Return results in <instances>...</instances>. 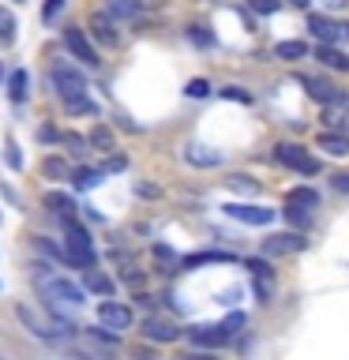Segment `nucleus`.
<instances>
[{"instance_id":"cd10ccee","label":"nucleus","mask_w":349,"mask_h":360,"mask_svg":"<svg viewBox=\"0 0 349 360\" xmlns=\"http://www.w3.org/2000/svg\"><path fill=\"white\" fill-rule=\"evenodd\" d=\"M289 202H297V207H315V202H319V195H315L312 188H297V191H289Z\"/></svg>"},{"instance_id":"ddd939ff","label":"nucleus","mask_w":349,"mask_h":360,"mask_svg":"<svg viewBox=\"0 0 349 360\" xmlns=\"http://www.w3.org/2000/svg\"><path fill=\"white\" fill-rule=\"evenodd\" d=\"M188 338H191V342H196L199 349H218V345L229 342V334H225L222 326H191Z\"/></svg>"},{"instance_id":"6e6552de","label":"nucleus","mask_w":349,"mask_h":360,"mask_svg":"<svg viewBox=\"0 0 349 360\" xmlns=\"http://www.w3.org/2000/svg\"><path fill=\"white\" fill-rule=\"evenodd\" d=\"M64 45H68V53H72L79 64H87V68H98V64H101V60H98V49L90 45V38H87L79 27H68V30H64Z\"/></svg>"},{"instance_id":"8fccbe9b","label":"nucleus","mask_w":349,"mask_h":360,"mask_svg":"<svg viewBox=\"0 0 349 360\" xmlns=\"http://www.w3.org/2000/svg\"><path fill=\"white\" fill-rule=\"evenodd\" d=\"M0 79H4V72H0Z\"/></svg>"},{"instance_id":"b1692460","label":"nucleus","mask_w":349,"mask_h":360,"mask_svg":"<svg viewBox=\"0 0 349 360\" xmlns=\"http://www.w3.org/2000/svg\"><path fill=\"white\" fill-rule=\"evenodd\" d=\"M274 56H278V60H304V56H308V45H304V41H278Z\"/></svg>"},{"instance_id":"dca6fc26","label":"nucleus","mask_w":349,"mask_h":360,"mask_svg":"<svg viewBox=\"0 0 349 360\" xmlns=\"http://www.w3.org/2000/svg\"><path fill=\"white\" fill-rule=\"evenodd\" d=\"M45 207L64 221H72V214H75V202H72V195H64V191H45Z\"/></svg>"},{"instance_id":"39448f33","label":"nucleus","mask_w":349,"mask_h":360,"mask_svg":"<svg viewBox=\"0 0 349 360\" xmlns=\"http://www.w3.org/2000/svg\"><path fill=\"white\" fill-rule=\"evenodd\" d=\"M274 158L286 169H293V173H300V176H315L319 173V158L315 154H308L304 146H297V143H281L278 150H274Z\"/></svg>"},{"instance_id":"e433bc0d","label":"nucleus","mask_w":349,"mask_h":360,"mask_svg":"<svg viewBox=\"0 0 349 360\" xmlns=\"http://www.w3.org/2000/svg\"><path fill=\"white\" fill-rule=\"evenodd\" d=\"M207 94H210L207 79H191V83H188V98H207Z\"/></svg>"},{"instance_id":"2f4dec72","label":"nucleus","mask_w":349,"mask_h":360,"mask_svg":"<svg viewBox=\"0 0 349 360\" xmlns=\"http://www.w3.org/2000/svg\"><path fill=\"white\" fill-rule=\"evenodd\" d=\"M4 158H8V165H11V169H23V154H19V143H15V139H8V143H4Z\"/></svg>"},{"instance_id":"f257e3e1","label":"nucleus","mask_w":349,"mask_h":360,"mask_svg":"<svg viewBox=\"0 0 349 360\" xmlns=\"http://www.w3.org/2000/svg\"><path fill=\"white\" fill-rule=\"evenodd\" d=\"M34 285H38L42 300L49 304V311L56 315H68V311H79L83 308V289L75 285V281H68L61 270H49V266H34Z\"/></svg>"},{"instance_id":"09e8293b","label":"nucleus","mask_w":349,"mask_h":360,"mask_svg":"<svg viewBox=\"0 0 349 360\" xmlns=\"http://www.w3.org/2000/svg\"><path fill=\"white\" fill-rule=\"evenodd\" d=\"M326 4H334V8H338V4H345V0H326Z\"/></svg>"},{"instance_id":"a19ab883","label":"nucleus","mask_w":349,"mask_h":360,"mask_svg":"<svg viewBox=\"0 0 349 360\" xmlns=\"http://www.w3.org/2000/svg\"><path fill=\"white\" fill-rule=\"evenodd\" d=\"M331 188H334V191H342V195H349V173L331 176Z\"/></svg>"},{"instance_id":"4c0bfd02","label":"nucleus","mask_w":349,"mask_h":360,"mask_svg":"<svg viewBox=\"0 0 349 360\" xmlns=\"http://www.w3.org/2000/svg\"><path fill=\"white\" fill-rule=\"evenodd\" d=\"M61 11H64V0H45V8H42V19H45V22H53L56 15H61Z\"/></svg>"},{"instance_id":"c03bdc74","label":"nucleus","mask_w":349,"mask_h":360,"mask_svg":"<svg viewBox=\"0 0 349 360\" xmlns=\"http://www.w3.org/2000/svg\"><path fill=\"white\" fill-rule=\"evenodd\" d=\"M177 360H214L210 353H184V356H177Z\"/></svg>"},{"instance_id":"7c9ffc66","label":"nucleus","mask_w":349,"mask_h":360,"mask_svg":"<svg viewBox=\"0 0 349 360\" xmlns=\"http://www.w3.org/2000/svg\"><path fill=\"white\" fill-rule=\"evenodd\" d=\"M90 143H94L98 150H113V135H109V128H94V131H90Z\"/></svg>"},{"instance_id":"c9c22d12","label":"nucleus","mask_w":349,"mask_h":360,"mask_svg":"<svg viewBox=\"0 0 349 360\" xmlns=\"http://www.w3.org/2000/svg\"><path fill=\"white\" fill-rule=\"evenodd\" d=\"M244 266L252 270L255 278H270V263H267V259H244Z\"/></svg>"},{"instance_id":"72a5a7b5","label":"nucleus","mask_w":349,"mask_h":360,"mask_svg":"<svg viewBox=\"0 0 349 360\" xmlns=\"http://www.w3.org/2000/svg\"><path fill=\"white\" fill-rule=\"evenodd\" d=\"M42 173H45V176H64V173H68V165L61 162V158H45Z\"/></svg>"},{"instance_id":"de8ad7c7","label":"nucleus","mask_w":349,"mask_h":360,"mask_svg":"<svg viewBox=\"0 0 349 360\" xmlns=\"http://www.w3.org/2000/svg\"><path fill=\"white\" fill-rule=\"evenodd\" d=\"M293 4H297V8H308V4H312V0H293Z\"/></svg>"},{"instance_id":"2eb2a0df","label":"nucleus","mask_w":349,"mask_h":360,"mask_svg":"<svg viewBox=\"0 0 349 360\" xmlns=\"http://www.w3.org/2000/svg\"><path fill=\"white\" fill-rule=\"evenodd\" d=\"M323 124H326V131H349V109L342 101H331L323 109Z\"/></svg>"},{"instance_id":"a18cd8bd","label":"nucleus","mask_w":349,"mask_h":360,"mask_svg":"<svg viewBox=\"0 0 349 360\" xmlns=\"http://www.w3.org/2000/svg\"><path fill=\"white\" fill-rule=\"evenodd\" d=\"M338 41H349V22H342V27H338Z\"/></svg>"},{"instance_id":"f03ea898","label":"nucleus","mask_w":349,"mask_h":360,"mask_svg":"<svg viewBox=\"0 0 349 360\" xmlns=\"http://www.w3.org/2000/svg\"><path fill=\"white\" fill-rule=\"evenodd\" d=\"M15 315H19V323L27 326L34 338H45V342H61V338L72 334V323H68L64 315H56V311L53 315H42V311L27 308V304H19Z\"/></svg>"},{"instance_id":"79ce46f5","label":"nucleus","mask_w":349,"mask_h":360,"mask_svg":"<svg viewBox=\"0 0 349 360\" xmlns=\"http://www.w3.org/2000/svg\"><path fill=\"white\" fill-rule=\"evenodd\" d=\"M255 297H259V300H270V285H267V278H255Z\"/></svg>"},{"instance_id":"a211bd4d","label":"nucleus","mask_w":349,"mask_h":360,"mask_svg":"<svg viewBox=\"0 0 349 360\" xmlns=\"http://www.w3.org/2000/svg\"><path fill=\"white\" fill-rule=\"evenodd\" d=\"M27 94H30V75H27V68H15V72L8 75V98L27 101Z\"/></svg>"},{"instance_id":"4468645a","label":"nucleus","mask_w":349,"mask_h":360,"mask_svg":"<svg viewBox=\"0 0 349 360\" xmlns=\"http://www.w3.org/2000/svg\"><path fill=\"white\" fill-rule=\"evenodd\" d=\"M90 30H94V38L101 45H120V34H117V22H113L106 11H98V15H90Z\"/></svg>"},{"instance_id":"c85d7f7f","label":"nucleus","mask_w":349,"mask_h":360,"mask_svg":"<svg viewBox=\"0 0 349 360\" xmlns=\"http://www.w3.org/2000/svg\"><path fill=\"white\" fill-rule=\"evenodd\" d=\"M286 218H289L293 225H308V221H312V210H308V207H297V202H289V207H286Z\"/></svg>"},{"instance_id":"9b49d317","label":"nucleus","mask_w":349,"mask_h":360,"mask_svg":"<svg viewBox=\"0 0 349 360\" xmlns=\"http://www.w3.org/2000/svg\"><path fill=\"white\" fill-rule=\"evenodd\" d=\"M177 326L169 319H158V315H146L143 319V338H151V342H177Z\"/></svg>"},{"instance_id":"7ed1b4c3","label":"nucleus","mask_w":349,"mask_h":360,"mask_svg":"<svg viewBox=\"0 0 349 360\" xmlns=\"http://www.w3.org/2000/svg\"><path fill=\"white\" fill-rule=\"evenodd\" d=\"M68 240H64V259L72 266L79 270H90L98 263V252H94V240H90V233L83 229V225H75V221H68Z\"/></svg>"},{"instance_id":"473e14b6","label":"nucleus","mask_w":349,"mask_h":360,"mask_svg":"<svg viewBox=\"0 0 349 360\" xmlns=\"http://www.w3.org/2000/svg\"><path fill=\"white\" fill-rule=\"evenodd\" d=\"M218 326H222V330L233 338V330H241V326H244V311H233V315H225V319H222Z\"/></svg>"},{"instance_id":"a878e982","label":"nucleus","mask_w":349,"mask_h":360,"mask_svg":"<svg viewBox=\"0 0 349 360\" xmlns=\"http://www.w3.org/2000/svg\"><path fill=\"white\" fill-rule=\"evenodd\" d=\"M15 41V15L8 8H0V45H11Z\"/></svg>"},{"instance_id":"6ab92c4d","label":"nucleus","mask_w":349,"mask_h":360,"mask_svg":"<svg viewBox=\"0 0 349 360\" xmlns=\"http://www.w3.org/2000/svg\"><path fill=\"white\" fill-rule=\"evenodd\" d=\"M184 158H188L191 165H199V169H210V165H218V162H222V154L207 150V146H196V143H191L188 150H184Z\"/></svg>"},{"instance_id":"3c124183","label":"nucleus","mask_w":349,"mask_h":360,"mask_svg":"<svg viewBox=\"0 0 349 360\" xmlns=\"http://www.w3.org/2000/svg\"><path fill=\"white\" fill-rule=\"evenodd\" d=\"M0 360H4V356H0Z\"/></svg>"},{"instance_id":"ea45409f","label":"nucleus","mask_w":349,"mask_h":360,"mask_svg":"<svg viewBox=\"0 0 349 360\" xmlns=\"http://www.w3.org/2000/svg\"><path fill=\"white\" fill-rule=\"evenodd\" d=\"M120 169H128V158H124V154H113L109 162H106V173H120Z\"/></svg>"},{"instance_id":"f3484780","label":"nucleus","mask_w":349,"mask_h":360,"mask_svg":"<svg viewBox=\"0 0 349 360\" xmlns=\"http://www.w3.org/2000/svg\"><path fill=\"white\" fill-rule=\"evenodd\" d=\"M319 150H326L331 158H345V154H349V135H342V131H323V135H319Z\"/></svg>"},{"instance_id":"5701e85b","label":"nucleus","mask_w":349,"mask_h":360,"mask_svg":"<svg viewBox=\"0 0 349 360\" xmlns=\"http://www.w3.org/2000/svg\"><path fill=\"white\" fill-rule=\"evenodd\" d=\"M315 56H319L326 68H334V72H349V56L338 53L334 45H319V53H315Z\"/></svg>"},{"instance_id":"37998d69","label":"nucleus","mask_w":349,"mask_h":360,"mask_svg":"<svg viewBox=\"0 0 349 360\" xmlns=\"http://www.w3.org/2000/svg\"><path fill=\"white\" fill-rule=\"evenodd\" d=\"M191 41H199V45H207V41H210V38H207V34H203V30H199V27H191Z\"/></svg>"},{"instance_id":"f704fd0d","label":"nucleus","mask_w":349,"mask_h":360,"mask_svg":"<svg viewBox=\"0 0 349 360\" xmlns=\"http://www.w3.org/2000/svg\"><path fill=\"white\" fill-rule=\"evenodd\" d=\"M222 98L241 101V105H252V94H248V90H241V86H225V90H222Z\"/></svg>"},{"instance_id":"aec40b11","label":"nucleus","mask_w":349,"mask_h":360,"mask_svg":"<svg viewBox=\"0 0 349 360\" xmlns=\"http://www.w3.org/2000/svg\"><path fill=\"white\" fill-rule=\"evenodd\" d=\"M72 180H75L79 191H90V188H98L101 180H106V169H75Z\"/></svg>"},{"instance_id":"393cba45","label":"nucleus","mask_w":349,"mask_h":360,"mask_svg":"<svg viewBox=\"0 0 349 360\" xmlns=\"http://www.w3.org/2000/svg\"><path fill=\"white\" fill-rule=\"evenodd\" d=\"M203 263H229V255L225 252H199V255H188L184 263H180V270H196Z\"/></svg>"},{"instance_id":"1a4fd4ad","label":"nucleus","mask_w":349,"mask_h":360,"mask_svg":"<svg viewBox=\"0 0 349 360\" xmlns=\"http://www.w3.org/2000/svg\"><path fill=\"white\" fill-rule=\"evenodd\" d=\"M263 252L267 255H297V252H304V240L297 233H274L263 240Z\"/></svg>"},{"instance_id":"c756f323","label":"nucleus","mask_w":349,"mask_h":360,"mask_svg":"<svg viewBox=\"0 0 349 360\" xmlns=\"http://www.w3.org/2000/svg\"><path fill=\"white\" fill-rule=\"evenodd\" d=\"M248 8H252L255 15H274L281 8V0H248Z\"/></svg>"},{"instance_id":"58836bf2","label":"nucleus","mask_w":349,"mask_h":360,"mask_svg":"<svg viewBox=\"0 0 349 360\" xmlns=\"http://www.w3.org/2000/svg\"><path fill=\"white\" fill-rule=\"evenodd\" d=\"M225 184L236 188V191H255V180H252V176H229Z\"/></svg>"},{"instance_id":"f8f14e48","label":"nucleus","mask_w":349,"mask_h":360,"mask_svg":"<svg viewBox=\"0 0 349 360\" xmlns=\"http://www.w3.org/2000/svg\"><path fill=\"white\" fill-rule=\"evenodd\" d=\"M300 86H308V94L315 101H323V105H331V101L338 98V86L331 83V79H323V75H300Z\"/></svg>"},{"instance_id":"20e7f679","label":"nucleus","mask_w":349,"mask_h":360,"mask_svg":"<svg viewBox=\"0 0 349 360\" xmlns=\"http://www.w3.org/2000/svg\"><path fill=\"white\" fill-rule=\"evenodd\" d=\"M49 83H53L56 94H61V101H72V98H79V94H87V75L79 72L75 64H68V60H53Z\"/></svg>"},{"instance_id":"4be33fe9","label":"nucleus","mask_w":349,"mask_h":360,"mask_svg":"<svg viewBox=\"0 0 349 360\" xmlns=\"http://www.w3.org/2000/svg\"><path fill=\"white\" fill-rule=\"evenodd\" d=\"M83 285H87L90 292H98V297H113V281H109V278H101L94 266L83 270Z\"/></svg>"},{"instance_id":"0eeeda50","label":"nucleus","mask_w":349,"mask_h":360,"mask_svg":"<svg viewBox=\"0 0 349 360\" xmlns=\"http://www.w3.org/2000/svg\"><path fill=\"white\" fill-rule=\"evenodd\" d=\"M225 214H229L233 221H241V225H270V221L278 218V210L259 207V202H229Z\"/></svg>"},{"instance_id":"9d476101","label":"nucleus","mask_w":349,"mask_h":360,"mask_svg":"<svg viewBox=\"0 0 349 360\" xmlns=\"http://www.w3.org/2000/svg\"><path fill=\"white\" fill-rule=\"evenodd\" d=\"M338 27H342V22L331 19V15H319V11H312V15H308V30H312L323 45H334V41H338Z\"/></svg>"},{"instance_id":"423d86ee","label":"nucleus","mask_w":349,"mask_h":360,"mask_svg":"<svg viewBox=\"0 0 349 360\" xmlns=\"http://www.w3.org/2000/svg\"><path fill=\"white\" fill-rule=\"evenodd\" d=\"M98 323H101V330H128L132 326V308L128 304H120V300H101L98 304Z\"/></svg>"},{"instance_id":"412c9836","label":"nucleus","mask_w":349,"mask_h":360,"mask_svg":"<svg viewBox=\"0 0 349 360\" xmlns=\"http://www.w3.org/2000/svg\"><path fill=\"white\" fill-rule=\"evenodd\" d=\"M139 4H135V0H109V4H106V15L109 19H135V15H139Z\"/></svg>"},{"instance_id":"49530a36","label":"nucleus","mask_w":349,"mask_h":360,"mask_svg":"<svg viewBox=\"0 0 349 360\" xmlns=\"http://www.w3.org/2000/svg\"><path fill=\"white\" fill-rule=\"evenodd\" d=\"M334 101H342V105L349 109V90H338V98H334Z\"/></svg>"},{"instance_id":"bb28decb","label":"nucleus","mask_w":349,"mask_h":360,"mask_svg":"<svg viewBox=\"0 0 349 360\" xmlns=\"http://www.w3.org/2000/svg\"><path fill=\"white\" fill-rule=\"evenodd\" d=\"M64 109L68 112H83V117H98V105L90 101L87 94H79V98H72V101H64Z\"/></svg>"}]
</instances>
